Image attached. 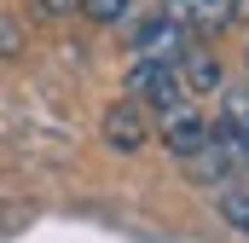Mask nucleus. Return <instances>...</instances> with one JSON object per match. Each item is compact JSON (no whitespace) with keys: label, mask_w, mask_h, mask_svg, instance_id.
Segmentation results:
<instances>
[{"label":"nucleus","mask_w":249,"mask_h":243,"mask_svg":"<svg viewBox=\"0 0 249 243\" xmlns=\"http://www.w3.org/2000/svg\"><path fill=\"white\" fill-rule=\"evenodd\" d=\"M127 93H133V99H145V104H157L162 116H168V110H180V104H191L174 64H133V69H127Z\"/></svg>","instance_id":"obj_1"},{"label":"nucleus","mask_w":249,"mask_h":243,"mask_svg":"<svg viewBox=\"0 0 249 243\" xmlns=\"http://www.w3.org/2000/svg\"><path fill=\"white\" fill-rule=\"evenodd\" d=\"M133 47H139V64H180V52H186V29H180L168 12H162V17L139 23Z\"/></svg>","instance_id":"obj_2"},{"label":"nucleus","mask_w":249,"mask_h":243,"mask_svg":"<svg viewBox=\"0 0 249 243\" xmlns=\"http://www.w3.org/2000/svg\"><path fill=\"white\" fill-rule=\"evenodd\" d=\"M209 133H214V127L203 122V110H191V104H180V110L162 116V145H168L180 162H191V156L209 145Z\"/></svg>","instance_id":"obj_3"},{"label":"nucleus","mask_w":249,"mask_h":243,"mask_svg":"<svg viewBox=\"0 0 249 243\" xmlns=\"http://www.w3.org/2000/svg\"><path fill=\"white\" fill-rule=\"evenodd\" d=\"M105 139H110L116 151H139V145L151 139V127H145V116H139V104H133V99L105 110Z\"/></svg>","instance_id":"obj_4"},{"label":"nucleus","mask_w":249,"mask_h":243,"mask_svg":"<svg viewBox=\"0 0 249 243\" xmlns=\"http://www.w3.org/2000/svg\"><path fill=\"white\" fill-rule=\"evenodd\" d=\"M238 162H244V151H238L226 133H209V145L191 156V168H197L203 180H226V174H238Z\"/></svg>","instance_id":"obj_5"},{"label":"nucleus","mask_w":249,"mask_h":243,"mask_svg":"<svg viewBox=\"0 0 249 243\" xmlns=\"http://www.w3.org/2000/svg\"><path fill=\"white\" fill-rule=\"evenodd\" d=\"M174 69H180L186 99H191V93H214V87H220V58H214V52H197V47H186Z\"/></svg>","instance_id":"obj_6"},{"label":"nucleus","mask_w":249,"mask_h":243,"mask_svg":"<svg viewBox=\"0 0 249 243\" xmlns=\"http://www.w3.org/2000/svg\"><path fill=\"white\" fill-rule=\"evenodd\" d=\"M220 133L238 145L249 156V87H232V93H220Z\"/></svg>","instance_id":"obj_7"},{"label":"nucleus","mask_w":249,"mask_h":243,"mask_svg":"<svg viewBox=\"0 0 249 243\" xmlns=\"http://www.w3.org/2000/svg\"><path fill=\"white\" fill-rule=\"evenodd\" d=\"M174 6H180V17H191L197 29H226L238 17V0H174Z\"/></svg>","instance_id":"obj_8"},{"label":"nucleus","mask_w":249,"mask_h":243,"mask_svg":"<svg viewBox=\"0 0 249 243\" xmlns=\"http://www.w3.org/2000/svg\"><path fill=\"white\" fill-rule=\"evenodd\" d=\"M220 220L238 238H249V191H220Z\"/></svg>","instance_id":"obj_9"},{"label":"nucleus","mask_w":249,"mask_h":243,"mask_svg":"<svg viewBox=\"0 0 249 243\" xmlns=\"http://www.w3.org/2000/svg\"><path fill=\"white\" fill-rule=\"evenodd\" d=\"M81 12H87V17H99V23H116V17L127 12V0H81Z\"/></svg>","instance_id":"obj_10"},{"label":"nucleus","mask_w":249,"mask_h":243,"mask_svg":"<svg viewBox=\"0 0 249 243\" xmlns=\"http://www.w3.org/2000/svg\"><path fill=\"white\" fill-rule=\"evenodd\" d=\"M0 52H18V29H12L6 17H0Z\"/></svg>","instance_id":"obj_11"},{"label":"nucleus","mask_w":249,"mask_h":243,"mask_svg":"<svg viewBox=\"0 0 249 243\" xmlns=\"http://www.w3.org/2000/svg\"><path fill=\"white\" fill-rule=\"evenodd\" d=\"M41 6H47V12H75L81 0H41Z\"/></svg>","instance_id":"obj_12"}]
</instances>
